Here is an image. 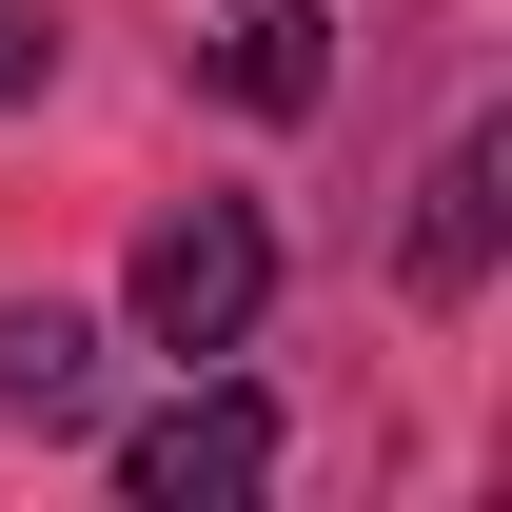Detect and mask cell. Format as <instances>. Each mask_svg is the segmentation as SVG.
Here are the masks:
<instances>
[{"mask_svg": "<svg viewBox=\"0 0 512 512\" xmlns=\"http://www.w3.org/2000/svg\"><path fill=\"white\" fill-rule=\"evenodd\" d=\"M256 296H276V237H256V197H178V217L138 237V276H119L138 355H237V335H256Z\"/></svg>", "mask_w": 512, "mask_h": 512, "instance_id": "obj_1", "label": "cell"}, {"mask_svg": "<svg viewBox=\"0 0 512 512\" xmlns=\"http://www.w3.org/2000/svg\"><path fill=\"white\" fill-rule=\"evenodd\" d=\"M0 414H20V434H99V316L0 296Z\"/></svg>", "mask_w": 512, "mask_h": 512, "instance_id": "obj_4", "label": "cell"}, {"mask_svg": "<svg viewBox=\"0 0 512 512\" xmlns=\"http://www.w3.org/2000/svg\"><path fill=\"white\" fill-rule=\"evenodd\" d=\"M493 197H512V138L473 119L434 178H414V296H473V276H493Z\"/></svg>", "mask_w": 512, "mask_h": 512, "instance_id": "obj_5", "label": "cell"}, {"mask_svg": "<svg viewBox=\"0 0 512 512\" xmlns=\"http://www.w3.org/2000/svg\"><path fill=\"white\" fill-rule=\"evenodd\" d=\"M217 99L237 119H316L335 99V20L316 0H217Z\"/></svg>", "mask_w": 512, "mask_h": 512, "instance_id": "obj_3", "label": "cell"}, {"mask_svg": "<svg viewBox=\"0 0 512 512\" xmlns=\"http://www.w3.org/2000/svg\"><path fill=\"white\" fill-rule=\"evenodd\" d=\"M40 79H60V20H40V0H0V99H40Z\"/></svg>", "mask_w": 512, "mask_h": 512, "instance_id": "obj_6", "label": "cell"}, {"mask_svg": "<svg viewBox=\"0 0 512 512\" xmlns=\"http://www.w3.org/2000/svg\"><path fill=\"white\" fill-rule=\"evenodd\" d=\"M119 493H138V512H237V493H276V394L197 375L178 414H138V434H119Z\"/></svg>", "mask_w": 512, "mask_h": 512, "instance_id": "obj_2", "label": "cell"}]
</instances>
